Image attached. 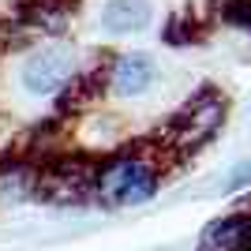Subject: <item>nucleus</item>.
Returning <instances> with one entry per match:
<instances>
[{"label": "nucleus", "instance_id": "nucleus-6", "mask_svg": "<svg viewBox=\"0 0 251 251\" xmlns=\"http://www.w3.org/2000/svg\"><path fill=\"white\" fill-rule=\"evenodd\" d=\"M195 251H251V206L214 218L202 229Z\"/></svg>", "mask_w": 251, "mask_h": 251}, {"label": "nucleus", "instance_id": "nucleus-8", "mask_svg": "<svg viewBox=\"0 0 251 251\" xmlns=\"http://www.w3.org/2000/svg\"><path fill=\"white\" fill-rule=\"evenodd\" d=\"M101 30L120 38V34H135L143 26H150L154 19V4L150 0H105L101 8Z\"/></svg>", "mask_w": 251, "mask_h": 251}, {"label": "nucleus", "instance_id": "nucleus-11", "mask_svg": "<svg viewBox=\"0 0 251 251\" xmlns=\"http://www.w3.org/2000/svg\"><path fill=\"white\" fill-rule=\"evenodd\" d=\"M251 184V157H244V161H236V165L225 173V180H221V191L225 195H236L240 188H248Z\"/></svg>", "mask_w": 251, "mask_h": 251}, {"label": "nucleus", "instance_id": "nucleus-1", "mask_svg": "<svg viewBox=\"0 0 251 251\" xmlns=\"http://www.w3.org/2000/svg\"><path fill=\"white\" fill-rule=\"evenodd\" d=\"M165 165H173V154L161 143H135V147L105 157L98 161L94 202H101L105 210L143 206L157 195Z\"/></svg>", "mask_w": 251, "mask_h": 251}, {"label": "nucleus", "instance_id": "nucleus-2", "mask_svg": "<svg viewBox=\"0 0 251 251\" xmlns=\"http://www.w3.org/2000/svg\"><path fill=\"white\" fill-rule=\"evenodd\" d=\"M225 116H229L225 94H221L218 86H199V90L173 113V120L165 124V143H161V147L173 157L195 154V150H202L210 139L225 127Z\"/></svg>", "mask_w": 251, "mask_h": 251}, {"label": "nucleus", "instance_id": "nucleus-3", "mask_svg": "<svg viewBox=\"0 0 251 251\" xmlns=\"http://www.w3.org/2000/svg\"><path fill=\"white\" fill-rule=\"evenodd\" d=\"M98 161L86 154H60L49 157L38 176V199L49 206H86L94 199Z\"/></svg>", "mask_w": 251, "mask_h": 251}, {"label": "nucleus", "instance_id": "nucleus-5", "mask_svg": "<svg viewBox=\"0 0 251 251\" xmlns=\"http://www.w3.org/2000/svg\"><path fill=\"white\" fill-rule=\"evenodd\" d=\"M157 83V64L150 52H120L109 68V90L116 98H143Z\"/></svg>", "mask_w": 251, "mask_h": 251}, {"label": "nucleus", "instance_id": "nucleus-10", "mask_svg": "<svg viewBox=\"0 0 251 251\" xmlns=\"http://www.w3.org/2000/svg\"><path fill=\"white\" fill-rule=\"evenodd\" d=\"M218 19L225 26H236V30L251 34V0H218Z\"/></svg>", "mask_w": 251, "mask_h": 251}, {"label": "nucleus", "instance_id": "nucleus-4", "mask_svg": "<svg viewBox=\"0 0 251 251\" xmlns=\"http://www.w3.org/2000/svg\"><path fill=\"white\" fill-rule=\"evenodd\" d=\"M79 72V56L72 45L64 42H45L38 49L26 52V60L19 68L23 90L34 98H56L64 86L72 83V75Z\"/></svg>", "mask_w": 251, "mask_h": 251}, {"label": "nucleus", "instance_id": "nucleus-9", "mask_svg": "<svg viewBox=\"0 0 251 251\" xmlns=\"http://www.w3.org/2000/svg\"><path fill=\"white\" fill-rule=\"evenodd\" d=\"M161 42L165 45H191V42H199V26H195L191 15H173L165 23V30H161Z\"/></svg>", "mask_w": 251, "mask_h": 251}, {"label": "nucleus", "instance_id": "nucleus-7", "mask_svg": "<svg viewBox=\"0 0 251 251\" xmlns=\"http://www.w3.org/2000/svg\"><path fill=\"white\" fill-rule=\"evenodd\" d=\"M38 176L42 165L30 157H4L0 161V206H19L26 199H38Z\"/></svg>", "mask_w": 251, "mask_h": 251}]
</instances>
